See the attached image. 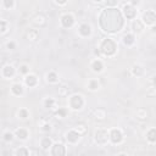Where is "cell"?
Here are the masks:
<instances>
[{"mask_svg": "<svg viewBox=\"0 0 156 156\" xmlns=\"http://www.w3.org/2000/svg\"><path fill=\"white\" fill-rule=\"evenodd\" d=\"M141 23L144 24V27H154L155 26V22H156V13L152 9H149L146 10L145 12H143L141 15Z\"/></svg>", "mask_w": 156, "mask_h": 156, "instance_id": "1", "label": "cell"}, {"mask_svg": "<svg viewBox=\"0 0 156 156\" xmlns=\"http://www.w3.org/2000/svg\"><path fill=\"white\" fill-rule=\"evenodd\" d=\"M83 105H84V99L80 94H74L69 98V107L72 110H74V111L80 110L83 107Z\"/></svg>", "mask_w": 156, "mask_h": 156, "instance_id": "2", "label": "cell"}, {"mask_svg": "<svg viewBox=\"0 0 156 156\" xmlns=\"http://www.w3.org/2000/svg\"><path fill=\"white\" fill-rule=\"evenodd\" d=\"M122 11L124 13V16L128 18V20H135L136 17V9L130 4V2H123V7H122Z\"/></svg>", "mask_w": 156, "mask_h": 156, "instance_id": "3", "label": "cell"}, {"mask_svg": "<svg viewBox=\"0 0 156 156\" xmlns=\"http://www.w3.org/2000/svg\"><path fill=\"white\" fill-rule=\"evenodd\" d=\"M60 22H61L62 27H65V28H71V27L74 26V23H76V18H74L73 13H71V12H66V13H63V15L61 16Z\"/></svg>", "mask_w": 156, "mask_h": 156, "instance_id": "4", "label": "cell"}, {"mask_svg": "<svg viewBox=\"0 0 156 156\" xmlns=\"http://www.w3.org/2000/svg\"><path fill=\"white\" fill-rule=\"evenodd\" d=\"M108 139H110L111 143H113V144H121V143L123 141L124 136H123V133H122L121 129H118V128H113V129L110 130Z\"/></svg>", "mask_w": 156, "mask_h": 156, "instance_id": "5", "label": "cell"}, {"mask_svg": "<svg viewBox=\"0 0 156 156\" xmlns=\"http://www.w3.org/2000/svg\"><path fill=\"white\" fill-rule=\"evenodd\" d=\"M93 33V29H91V26L89 23H80L79 27H78V34L79 37L82 38H87V37H90Z\"/></svg>", "mask_w": 156, "mask_h": 156, "instance_id": "6", "label": "cell"}, {"mask_svg": "<svg viewBox=\"0 0 156 156\" xmlns=\"http://www.w3.org/2000/svg\"><path fill=\"white\" fill-rule=\"evenodd\" d=\"M79 139H80V134L78 132H76L74 129H71L69 132L66 133V140L69 144H76L79 141Z\"/></svg>", "mask_w": 156, "mask_h": 156, "instance_id": "7", "label": "cell"}, {"mask_svg": "<svg viewBox=\"0 0 156 156\" xmlns=\"http://www.w3.org/2000/svg\"><path fill=\"white\" fill-rule=\"evenodd\" d=\"M90 68H91V71L95 72V73H101V72L104 71V62H102V60H101V58H95V60H93L91 63H90Z\"/></svg>", "mask_w": 156, "mask_h": 156, "instance_id": "8", "label": "cell"}, {"mask_svg": "<svg viewBox=\"0 0 156 156\" xmlns=\"http://www.w3.org/2000/svg\"><path fill=\"white\" fill-rule=\"evenodd\" d=\"M1 74L6 78V79H11L15 74H16V69L12 65H5L2 67V71H1Z\"/></svg>", "mask_w": 156, "mask_h": 156, "instance_id": "9", "label": "cell"}, {"mask_svg": "<svg viewBox=\"0 0 156 156\" xmlns=\"http://www.w3.org/2000/svg\"><path fill=\"white\" fill-rule=\"evenodd\" d=\"M13 135H15L17 139H20V140L24 141V140H27V139L29 138V132H28L26 128L20 127L18 129H16V130L13 132Z\"/></svg>", "mask_w": 156, "mask_h": 156, "instance_id": "10", "label": "cell"}, {"mask_svg": "<svg viewBox=\"0 0 156 156\" xmlns=\"http://www.w3.org/2000/svg\"><path fill=\"white\" fill-rule=\"evenodd\" d=\"M24 84H26L27 87H29V88L35 87V85L38 84V77H37L35 74H33V73L27 74V76L24 77Z\"/></svg>", "mask_w": 156, "mask_h": 156, "instance_id": "11", "label": "cell"}, {"mask_svg": "<svg viewBox=\"0 0 156 156\" xmlns=\"http://www.w3.org/2000/svg\"><path fill=\"white\" fill-rule=\"evenodd\" d=\"M132 28H133V30H132V33L135 35V34H140V33H143V30H144V24L141 23V21L140 20H134L133 21V23H132Z\"/></svg>", "mask_w": 156, "mask_h": 156, "instance_id": "12", "label": "cell"}, {"mask_svg": "<svg viewBox=\"0 0 156 156\" xmlns=\"http://www.w3.org/2000/svg\"><path fill=\"white\" fill-rule=\"evenodd\" d=\"M122 41H123V44H124L126 46H132V45H134V43H135V35H134L132 32H128V33H126V34L123 35Z\"/></svg>", "mask_w": 156, "mask_h": 156, "instance_id": "13", "label": "cell"}, {"mask_svg": "<svg viewBox=\"0 0 156 156\" xmlns=\"http://www.w3.org/2000/svg\"><path fill=\"white\" fill-rule=\"evenodd\" d=\"M11 93L13 95H16V96H21L24 93V88H23V85L21 83H13L11 85Z\"/></svg>", "mask_w": 156, "mask_h": 156, "instance_id": "14", "label": "cell"}, {"mask_svg": "<svg viewBox=\"0 0 156 156\" xmlns=\"http://www.w3.org/2000/svg\"><path fill=\"white\" fill-rule=\"evenodd\" d=\"M26 38L29 40V41H35L39 39V30L38 29H34V28H30L27 30L26 33Z\"/></svg>", "mask_w": 156, "mask_h": 156, "instance_id": "15", "label": "cell"}, {"mask_svg": "<svg viewBox=\"0 0 156 156\" xmlns=\"http://www.w3.org/2000/svg\"><path fill=\"white\" fill-rule=\"evenodd\" d=\"M45 78H46V82L50 83V84H56V83H58V74H57L55 71L48 72L46 76H45Z\"/></svg>", "mask_w": 156, "mask_h": 156, "instance_id": "16", "label": "cell"}, {"mask_svg": "<svg viewBox=\"0 0 156 156\" xmlns=\"http://www.w3.org/2000/svg\"><path fill=\"white\" fill-rule=\"evenodd\" d=\"M33 23H34L35 26L44 27V26L46 24V18H45V16H44V15L38 13V15H35V16L33 17Z\"/></svg>", "mask_w": 156, "mask_h": 156, "instance_id": "17", "label": "cell"}, {"mask_svg": "<svg viewBox=\"0 0 156 156\" xmlns=\"http://www.w3.org/2000/svg\"><path fill=\"white\" fill-rule=\"evenodd\" d=\"M52 144H54V143H52L51 138H49V136H44V138L40 140V146H41V149L45 150V151L50 150L51 146H52Z\"/></svg>", "mask_w": 156, "mask_h": 156, "instance_id": "18", "label": "cell"}, {"mask_svg": "<svg viewBox=\"0 0 156 156\" xmlns=\"http://www.w3.org/2000/svg\"><path fill=\"white\" fill-rule=\"evenodd\" d=\"M88 89L89 90H91V91H95V90H98L99 88H100V82H99V79H96V78H90L89 80H88Z\"/></svg>", "mask_w": 156, "mask_h": 156, "instance_id": "19", "label": "cell"}, {"mask_svg": "<svg viewBox=\"0 0 156 156\" xmlns=\"http://www.w3.org/2000/svg\"><path fill=\"white\" fill-rule=\"evenodd\" d=\"M43 104H44V107H46V108H50V110L57 108V107H56V100L52 99V98H46V99H44Z\"/></svg>", "mask_w": 156, "mask_h": 156, "instance_id": "20", "label": "cell"}, {"mask_svg": "<svg viewBox=\"0 0 156 156\" xmlns=\"http://www.w3.org/2000/svg\"><path fill=\"white\" fill-rule=\"evenodd\" d=\"M93 115H94V117H95L96 119H105V117H106V111H105L104 108H96V110H94Z\"/></svg>", "mask_w": 156, "mask_h": 156, "instance_id": "21", "label": "cell"}, {"mask_svg": "<svg viewBox=\"0 0 156 156\" xmlns=\"http://www.w3.org/2000/svg\"><path fill=\"white\" fill-rule=\"evenodd\" d=\"M1 6L5 10H12V9L16 7V1H13V0H4L1 2Z\"/></svg>", "mask_w": 156, "mask_h": 156, "instance_id": "22", "label": "cell"}, {"mask_svg": "<svg viewBox=\"0 0 156 156\" xmlns=\"http://www.w3.org/2000/svg\"><path fill=\"white\" fill-rule=\"evenodd\" d=\"M29 72H30V68H29V66L27 65V63H22V65H20V67H18V73L20 74H22V76H27V74H29Z\"/></svg>", "mask_w": 156, "mask_h": 156, "instance_id": "23", "label": "cell"}, {"mask_svg": "<svg viewBox=\"0 0 156 156\" xmlns=\"http://www.w3.org/2000/svg\"><path fill=\"white\" fill-rule=\"evenodd\" d=\"M132 73H133V76L140 77V76H143V73H144V68H143L140 65H134L133 68H132Z\"/></svg>", "mask_w": 156, "mask_h": 156, "instance_id": "24", "label": "cell"}, {"mask_svg": "<svg viewBox=\"0 0 156 156\" xmlns=\"http://www.w3.org/2000/svg\"><path fill=\"white\" fill-rule=\"evenodd\" d=\"M15 156H29V150L24 146H21L15 151Z\"/></svg>", "mask_w": 156, "mask_h": 156, "instance_id": "25", "label": "cell"}, {"mask_svg": "<svg viewBox=\"0 0 156 156\" xmlns=\"http://www.w3.org/2000/svg\"><path fill=\"white\" fill-rule=\"evenodd\" d=\"M66 115H67V108H65V107H58V110H56V112H55L56 118H65Z\"/></svg>", "mask_w": 156, "mask_h": 156, "instance_id": "26", "label": "cell"}, {"mask_svg": "<svg viewBox=\"0 0 156 156\" xmlns=\"http://www.w3.org/2000/svg\"><path fill=\"white\" fill-rule=\"evenodd\" d=\"M17 116H18V118H21V119H27V118L29 117V112H28L27 108H20L18 112H17Z\"/></svg>", "mask_w": 156, "mask_h": 156, "instance_id": "27", "label": "cell"}, {"mask_svg": "<svg viewBox=\"0 0 156 156\" xmlns=\"http://www.w3.org/2000/svg\"><path fill=\"white\" fill-rule=\"evenodd\" d=\"M13 138H15V135H13V133L12 132H5L4 134H2V140L5 141V143H11L12 140H13Z\"/></svg>", "mask_w": 156, "mask_h": 156, "instance_id": "28", "label": "cell"}, {"mask_svg": "<svg viewBox=\"0 0 156 156\" xmlns=\"http://www.w3.org/2000/svg\"><path fill=\"white\" fill-rule=\"evenodd\" d=\"M9 30V23L5 20H0V35L5 34Z\"/></svg>", "mask_w": 156, "mask_h": 156, "instance_id": "29", "label": "cell"}, {"mask_svg": "<svg viewBox=\"0 0 156 156\" xmlns=\"http://www.w3.org/2000/svg\"><path fill=\"white\" fill-rule=\"evenodd\" d=\"M136 116L140 119H145V118H147V111L145 108H138L136 110Z\"/></svg>", "mask_w": 156, "mask_h": 156, "instance_id": "30", "label": "cell"}, {"mask_svg": "<svg viewBox=\"0 0 156 156\" xmlns=\"http://www.w3.org/2000/svg\"><path fill=\"white\" fill-rule=\"evenodd\" d=\"M146 139L150 141V144H154L155 143V140H156V138H155V128H150L149 129V134H147Z\"/></svg>", "mask_w": 156, "mask_h": 156, "instance_id": "31", "label": "cell"}, {"mask_svg": "<svg viewBox=\"0 0 156 156\" xmlns=\"http://www.w3.org/2000/svg\"><path fill=\"white\" fill-rule=\"evenodd\" d=\"M6 48L10 49V50H13V49H16V43L13 40H10V41L6 43Z\"/></svg>", "mask_w": 156, "mask_h": 156, "instance_id": "32", "label": "cell"}, {"mask_svg": "<svg viewBox=\"0 0 156 156\" xmlns=\"http://www.w3.org/2000/svg\"><path fill=\"white\" fill-rule=\"evenodd\" d=\"M50 129H51L50 123H45V124L43 126V128H41V130H43V132H46V130H50Z\"/></svg>", "mask_w": 156, "mask_h": 156, "instance_id": "33", "label": "cell"}, {"mask_svg": "<svg viewBox=\"0 0 156 156\" xmlns=\"http://www.w3.org/2000/svg\"><path fill=\"white\" fill-rule=\"evenodd\" d=\"M54 4L57 5V6H65V5L68 4V1H62V2H60V1H54Z\"/></svg>", "mask_w": 156, "mask_h": 156, "instance_id": "34", "label": "cell"}, {"mask_svg": "<svg viewBox=\"0 0 156 156\" xmlns=\"http://www.w3.org/2000/svg\"><path fill=\"white\" fill-rule=\"evenodd\" d=\"M116 156H128L127 154H124V152H119L118 155H116Z\"/></svg>", "mask_w": 156, "mask_h": 156, "instance_id": "35", "label": "cell"}]
</instances>
